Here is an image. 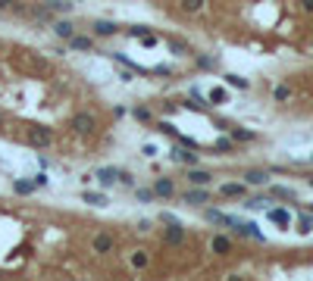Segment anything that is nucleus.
Returning a JSON list of instances; mask_svg holds the SVG:
<instances>
[{"label":"nucleus","instance_id":"4468645a","mask_svg":"<svg viewBox=\"0 0 313 281\" xmlns=\"http://www.w3.org/2000/svg\"><path fill=\"white\" fill-rule=\"evenodd\" d=\"M213 175L207 172V169H194V166H188V181L191 184H200V187H207V181H210Z\"/></svg>","mask_w":313,"mask_h":281},{"label":"nucleus","instance_id":"1a4fd4ad","mask_svg":"<svg viewBox=\"0 0 313 281\" xmlns=\"http://www.w3.org/2000/svg\"><path fill=\"white\" fill-rule=\"evenodd\" d=\"M50 28H53L57 37H63V41H69V37L76 34V25H72L69 19H57V22H50Z\"/></svg>","mask_w":313,"mask_h":281},{"label":"nucleus","instance_id":"9b49d317","mask_svg":"<svg viewBox=\"0 0 313 281\" xmlns=\"http://www.w3.org/2000/svg\"><path fill=\"white\" fill-rule=\"evenodd\" d=\"M266 181H269V172H266V169H251V172H245V184L263 187Z\"/></svg>","mask_w":313,"mask_h":281},{"label":"nucleus","instance_id":"6ab92c4d","mask_svg":"<svg viewBox=\"0 0 313 281\" xmlns=\"http://www.w3.org/2000/svg\"><path fill=\"white\" fill-rule=\"evenodd\" d=\"M269 197H275V200H288V203H294V200H298V194H294L291 187H282V184H275L272 191H269Z\"/></svg>","mask_w":313,"mask_h":281},{"label":"nucleus","instance_id":"6e6552de","mask_svg":"<svg viewBox=\"0 0 313 281\" xmlns=\"http://www.w3.org/2000/svg\"><path fill=\"white\" fill-rule=\"evenodd\" d=\"M210 250H213L216 256H229V253H232V240H229L226 234H213V240H210Z\"/></svg>","mask_w":313,"mask_h":281},{"label":"nucleus","instance_id":"72a5a7b5","mask_svg":"<svg viewBox=\"0 0 313 281\" xmlns=\"http://www.w3.org/2000/svg\"><path fill=\"white\" fill-rule=\"evenodd\" d=\"M119 184H125V187H135V178H132V172H125V169H119V178H116Z\"/></svg>","mask_w":313,"mask_h":281},{"label":"nucleus","instance_id":"7ed1b4c3","mask_svg":"<svg viewBox=\"0 0 313 281\" xmlns=\"http://www.w3.org/2000/svg\"><path fill=\"white\" fill-rule=\"evenodd\" d=\"M169 159H172V163H182V166H197L194 147H185V144H176V147L169 150Z\"/></svg>","mask_w":313,"mask_h":281},{"label":"nucleus","instance_id":"c03bdc74","mask_svg":"<svg viewBox=\"0 0 313 281\" xmlns=\"http://www.w3.org/2000/svg\"><path fill=\"white\" fill-rule=\"evenodd\" d=\"M310 187H313V178H310Z\"/></svg>","mask_w":313,"mask_h":281},{"label":"nucleus","instance_id":"393cba45","mask_svg":"<svg viewBox=\"0 0 313 281\" xmlns=\"http://www.w3.org/2000/svg\"><path fill=\"white\" fill-rule=\"evenodd\" d=\"M269 206V197L266 194H257V197H248L245 200V210H266Z\"/></svg>","mask_w":313,"mask_h":281},{"label":"nucleus","instance_id":"412c9836","mask_svg":"<svg viewBox=\"0 0 313 281\" xmlns=\"http://www.w3.org/2000/svg\"><path fill=\"white\" fill-rule=\"evenodd\" d=\"M50 13H60V16H69L72 13V4H69V0H47V4H44Z\"/></svg>","mask_w":313,"mask_h":281},{"label":"nucleus","instance_id":"dca6fc26","mask_svg":"<svg viewBox=\"0 0 313 281\" xmlns=\"http://www.w3.org/2000/svg\"><path fill=\"white\" fill-rule=\"evenodd\" d=\"M219 194H223V197H245L248 191H245V184H241V181H229V184L219 187Z\"/></svg>","mask_w":313,"mask_h":281},{"label":"nucleus","instance_id":"37998d69","mask_svg":"<svg viewBox=\"0 0 313 281\" xmlns=\"http://www.w3.org/2000/svg\"><path fill=\"white\" fill-rule=\"evenodd\" d=\"M310 213H313V203H310Z\"/></svg>","mask_w":313,"mask_h":281},{"label":"nucleus","instance_id":"f03ea898","mask_svg":"<svg viewBox=\"0 0 313 281\" xmlns=\"http://www.w3.org/2000/svg\"><path fill=\"white\" fill-rule=\"evenodd\" d=\"M25 141H28L31 147L44 150V147H50V144H53V131H50V128H44V125H31V128L25 131Z\"/></svg>","mask_w":313,"mask_h":281},{"label":"nucleus","instance_id":"f704fd0d","mask_svg":"<svg viewBox=\"0 0 313 281\" xmlns=\"http://www.w3.org/2000/svg\"><path fill=\"white\" fill-rule=\"evenodd\" d=\"M138 200H141V203H151V200H154V191H151V187H141V191H138Z\"/></svg>","mask_w":313,"mask_h":281},{"label":"nucleus","instance_id":"e433bc0d","mask_svg":"<svg viewBox=\"0 0 313 281\" xmlns=\"http://www.w3.org/2000/svg\"><path fill=\"white\" fill-rule=\"evenodd\" d=\"M141 153H144V156H157L160 150H157V144H144V147H141Z\"/></svg>","mask_w":313,"mask_h":281},{"label":"nucleus","instance_id":"9d476101","mask_svg":"<svg viewBox=\"0 0 313 281\" xmlns=\"http://www.w3.org/2000/svg\"><path fill=\"white\" fill-rule=\"evenodd\" d=\"M94 34L97 37H113V34H119V25L110 22V19H97V22H94Z\"/></svg>","mask_w":313,"mask_h":281},{"label":"nucleus","instance_id":"7c9ffc66","mask_svg":"<svg viewBox=\"0 0 313 281\" xmlns=\"http://www.w3.org/2000/svg\"><path fill=\"white\" fill-rule=\"evenodd\" d=\"M191 47L185 44V41H176V37H172V41H169V53H176V56H182V53H188Z\"/></svg>","mask_w":313,"mask_h":281},{"label":"nucleus","instance_id":"2eb2a0df","mask_svg":"<svg viewBox=\"0 0 313 281\" xmlns=\"http://www.w3.org/2000/svg\"><path fill=\"white\" fill-rule=\"evenodd\" d=\"M163 237H166V244H172V247H176V244H182V240H185V228H182V222L169 225V228H166V234H163Z\"/></svg>","mask_w":313,"mask_h":281},{"label":"nucleus","instance_id":"2f4dec72","mask_svg":"<svg viewBox=\"0 0 313 281\" xmlns=\"http://www.w3.org/2000/svg\"><path fill=\"white\" fill-rule=\"evenodd\" d=\"M160 44V37L154 34V31H147V34H141V47H147V50H151V47H157Z\"/></svg>","mask_w":313,"mask_h":281},{"label":"nucleus","instance_id":"0eeeda50","mask_svg":"<svg viewBox=\"0 0 313 281\" xmlns=\"http://www.w3.org/2000/svg\"><path fill=\"white\" fill-rule=\"evenodd\" d=\"M151 191H154V197H172L176 194V181L172 178H157L151 184Z\"/></svg>","mask_w":313,"mask_h":281},{"label":"nucleus","instance_id":"b1692460","mask_svg":"<svg viewBox=\"0 0 313 281\" xmlns=\"http://www.w3.org/2000/svg\"><path fill=\"white\" fill-rule=\"evenodd\" d=\"M34 187H38V184H34V181H25V178H16V181H13V191L19 194V197H28Z\"/></svg>","mask_w":313,"mask_h":281},{"label":"nucleus","instance_id":"ea45409f","mask_svg":"<svg viewBox=\"0 0 313 281\" xmlns=\"http://www.w3.org/2000/svg\"><path fill=\"white\" fill-rule=\"evenodd\" d=\"M298 4H301L304 13H313V0H298Z\"/></svg>","mask_w":313,"mask_h":281},{"label":"nucleus","instance_id":"f8f14e48","mask_svg":"<svg viewBox=\"0 0 313 281\" xmlns=\"http://www.w3.org/2000/svg\"><path fill=\"white\" fill-rule=\"evenodd\" d=\"M69 47L79 50V53H88L91 47H94V41H91L88 34H72V37H69Z\"/></svg>","mask_w":313,"mask_h":281},{"label":"nucleus","instance_id":"79ce46f5","mask_svg":"<svg viewBox=\"0 0 313 281\" xmlns=\"http://www.w3.org/2000/svg\"><path fill=\"white\" fill-rule=\"evenodd\" d=\"M34 184H38V187H41V184H47V175H44V172H38V175H34Z\"/></svg>","mask_w":313,"mask_h":281},{"label":"nucleus","instance_id":"bb28decb","mask_svg":"<svg viewBox=\"0 0 313 281\" xmlns=\"http://www.w3.org/2000/svg\"><path fill=\"white\" fill-rule=\"evenodd\" d=\"M298 231H301V234H310V231H313V213H304V216L298 219Z\"/></svg>","mask_w":313,"mask_h":281},{"label":"nucleus","instance_id":"20e7f679","mask_svg":"<svg viewBox=\"0 0 313 281\" xmlns=\"http://www.w3.org/2000/svg\"><path fill=\"white\" fill-rule=\"evenodd\" d=\"M113 247H116V240H113V234H107V231H100V234H94V240H91V250L94 253H113Z\"/></svg>","mask_w":313,"mask_h":281},{"label":"nucleus","instance_id":"cd10ccee","mask_svg":"<svg viewBox=\"0 0 313 281\" xmlns=\"http://www.w3.org/2000/svg\"><path fill=\"white\" fill-rule=\"evenodd\" d=\"M213 150H216V153H232V150H235V141H232V138H219V141L213 144Z\"/></svg>","mask_w":313,"mask_h":281},{"label":"nucleus","instance_id":"a211bd4d","mask_svg":"<svg viewBox=\"0 0 313 281\" xmlns=\"http://www.w3.org/2000/svg\"><path fill=\"white\" fill-rule=\"evenodd\" d=\"M82 200L91 203V206H107V203H110V197L100 194V191H82Z\"/></svg>","mask_w":313,"mask_h":281},{"label":"nucleus","instance_id":"39448f33","mask_svg":"<svg viewBox=\"0 0 313 281\" xmlns=\"http://www.w3.org/2000/svg\"><path fill=\"white\" fill-rule=\"evenodd\" d=\"M182 200H185V203H191V206H204V203H210V194H207V187L194 184L191 191H185V194H182Z\"/></svg>","mask_w":313,"mask_h":281},{"label":"nucleus","instance_id":"58836bf2","mask_svg":"<svg viewBox=\"0 0 313 281\" xmlns=\"http://www.w3.org/2000/svg\"><path fill=\"white\" fill-rule=\"evenodd\" d=\"M22 0H0V10H16Z\"/></svg>","mask_w":313,"mask_h":281},{"label":"nucleus","instance_id":"5701e85b","mask_svg":"<svg viewBox=\"0 0 313 281\" xmlns=\"http://www.w3.org/2000/svg\"><path fill=\"white\" fill-rule=\"evenodd\" d=\"M179 7H182V13L194 16V13H200V10L207 7V0H179Z\"/></svg>","mask_w":313,"mask_h":281},{"label":"nucleus","instance_id":"473e14b6","mask_svg":"<svg viewBox=\"0 0 313 281\" xmlns=\"http://www.w3.org/2000/svg\"><path fill=\"white\" fill-rule=\"evenodd\" d=\"M194 63H197L200 69H216V60H213V56H194Z\"/></svg>","mask_w":313,"mask_h":281},{"label":"nucleus","instance_id":"aec40b11","mask_svg":"<svg viewBox=\"0 0 313 281\" xmlns=\"http://www.w3.org/2000/svg\"><path fill=\"white\" fill-rule=\"evenodd\" d=\"M229 138H232V141H241V144L257 141V135H254V131H248V128H229Z\"/></svg>","mask_w":313,"mask_h":281},{"label":"nucleus","instance_id":"c85d7f7f","mask_svg":"<svg viewBox=\"0 0 313 281\" xmlns=\"http://www.w3.org/2000/svg\"><path fill=\"white\" fill-rule=\"evenodd\" d=\"M132 116H135L138 122H151V119H154V112L147 109V106H135V109H132Z\"/></svg>","mask_w":313,"mask_h":281},{"label":"nucleus","instance_id":"4be33fe9","mask_svg":"<svg viewBox=\"0 0 313 281\" xmlns=\"http://www.w3.org/2000/svg\"><path fill=\"white\" fill-rule=\"evenodd\" d=\"M128 262H132V269H147V266H151V253H147V250H135Z\"/></svg>","mask_w":313,"mask_h":281},{"label":"nucleus","instance_id":"c9c22d12","mask_svg":"<svg viewBox=\"0 0 313 281\" xmlns=\"http://www.w3.org/2000/svg\"><path fill=\"white\" fill-rule=\"evenodd\" d=\"M147 31H151L147 25H132V28H128V34H132V37H141V34H147Z\"/></svg>","mask_w":313,"mask_h":281},{"label":"nucleus","instance_id":"a878e982","mask_svg":"<svg viewBox=\"0 0 313 281\" xmlns=\"http://www.w3.org/2000/svg\"><path fill=\"white\" fill-rule=\"evenodd\" d=\"M288 97H291V88H288V85H275V88H272V100H275V103H285Z\"/></svg>","mask_w":313,"mask_h":281},{"label":"nucleus","instance_id":"f3484780","mask_svg":"<svg viewBox=\"0 0 313 281\" xmlns=\"http://www.w3.org/2000/svg\"><path fill=\"white\" fill-rule=\"evenodd\" d=\"M223 78H226V85H229V88H238V91H248V88H251V82L245 78V75H235V72H226Z\"/></svg>","mask_w":313,"mask_h":281},{"label":"nucleus","instance_id":"4c0bfd02","mask_svg":"<svg viewBox=\"0 0 313 281\" xmlns=\"http://www.w3.org/2000/svg\"><path fill=\"white\" fill-rule=\"evenodd\" d=\"M157 219H160V222H163V225H176V222H179V219H176V216H172V213H160V216H157Z\"/></svg>","mask_w":313,"mask_h":281},{"label":"nucleus","instance_id":"c756f323","mask_svg":"<svg viewBox=\"0 0 313 281\" xmlns=\"http://www.w3.org/2000/svg\"><path fill=\"white\" fill-rule=\"evenodd\" d=\"M226 100H229L226 88H213V91H210V103H226Z\"/></svg>","mask_w":313,"mask_h":281},{"label":"nucleus","instance_id":"ddd939ff","mask_svg":"<svg viewBox=\"0 0 313 281\" xmlns=\"http://www.w3.org/2000/svg\"><path fill=\"white\" fill-rule=\"evenodd\" d=\"M266 216H269L272 225H279V228H288L291 225V213L288 210H266Z\"/></svg>","mask_w":313,"mask_h":281},{"label":"nucleus","instance_id":"f257e3e1","mask_svg":"<svg viewBox=\"0 0 313 281\" xmlns=\"http://www.w3.org/2000/svg\"><path fill=\"white\" fill-rule=\"evenodd\" d=\"M72 131L82 135V138H91L97 131V116H94V112H88V109H79L76 116H72Z\"/></svg>","mask_w":313,"mask_h":281},{"label":"nucleus","instance_id":"a19ab883","mask_svg":"<svg viewBox=\"0 0 313 281\" xmlns=\"http://www.w3.org/2000/svg\"><path fill=\"white\" fill-rule=\"evenodd\" d=\"M151 228H154V222H147V219H144V222H138V231H151Z\"/></svg>","mask_w":313,"mask_h":281},{"label":"nucleus","instance_id":"423d86ee","mask_svg":"<svg viewBox=\"0 0 313 281\" xmlns=\"http://www.w3.org/2000/svg\"><path fill=\"white\" fill-rule=\"evenodd\" d=\"M94 178L100 181V187H113L116 178H119V169H116V166H103V169H97Z\"/></svg>","mask_w":313,"mask_h":281}]
</instances>
